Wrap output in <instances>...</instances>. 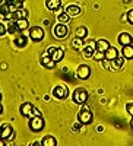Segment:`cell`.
Instances as JSON below:
<instances>
[{
	"label": "cell",
	"instance_id": "10",
	"mask_svg": "<svg viewBox=\"0 0 133 146\" xmlns=\"http://www.w3.org/2000/svg\"><path fill=\"white\" fill-rule=\"evenodd\" d=\"M95 51H96V42L91 41V42L82 50V54H83V57H85V58H92V56H94Z\"/></svg>",
	"mask_w": 133,
	"mask_h": 146
},
{
	"label": "cell",
	"instance_id": "12",
	"mask_svg": "<svg viewBox=\"0 0 133 146\" xmlns=\"http://www.w3.org/2000/svg\"><path fill=\"white\" fill-rule=\"evenodd\" d=\"M32 108H34V105H32L31 102H23V104L19 107V111H21V114H22L23 117L31 118V117H32Z\"/></svg>",
	"mask_w": 133,
	"mask_h": 146
},
{
	"label": "cell",
	"instance_id": "23",
	"mask_svg": "<svg viewBox=\"0 0 133 146\" xmlns=\"http://www.w3.org/2000/svg\"><path fill=\"white\" fill-rule=\"evenodd\" d=\"M16 25H18V31H25L29 28V23H28V19H16Z\"/></svg>",
	"mask_w": 133,
	"mask_h": 146
},
{
	"label": "cell",
	"instance_id": "41",
	"mask_svg": "<svg viewBox=\"0 0 133 146\" xmlns=\"http://www.w3.org/2000/svg\"><path fill=\"white\" fill-rule=\"evenodd\" d=\"M123 2H124V3H129V2H130V0H123Z\"/></svg>",
	"mask_w": 133,
	"mask_h": 146
},
{
	"label": "cell",
	"instance_id": "29",
	"mask_svg": "<svg viewBox=\"0 0 133 146\" xmlns=\"http://www.w3.org/2000/svg\"><path fill=\"white\" fill-rule=\"evenodd\" d=\"M126 19L129 21V23H132V25H133V9L129 10L127 13H126Z\"/></svg>",
	"mask_w": 133,
	"mask_h": 146
},
{
	"label": "cell",
	"instance_id": "13",
	"mask_svg": "<svg viewBox=\"0 0 133 146\" xmlns=\"http://www.w3.org/2000/svg\"><path fill=\"white\" fill-rule=\"evenodd\" d=\"M118 42H120V45L122 47H124V45H130L132 42H133V38H132V35L129 34V32H122L118 35Z\"/></svg>",
	"mask_w": 133,
	"mask_h": 146
},
{
	"label": "cell",
	"instance_id": "4",
	"mask_svg": "<svg viewBox=\"0 0 133 146\" xmlns=\"http://www.w3.org/2000/svg\"><path fill=\"white\" fill-rule=\"evenodd\" d=\"M53 35L57 36V38H66L69 35V28L66 23H57V25L53 27Z\"/></svg>",
	"mask_w": 133,
	"mask_h": 146
},
{
	"label": "cell",
	"instance_id": "44",
	"mask_svg": "<svg viewBox=\"0 0 133 146\" xmlns=\"http://www.w3.org/2000/svg\"><path fill=\"white\" fill-rule=\"evenodd\" d=\"M0 101H2V94H0Z\"/></svg>",
	"mask_w": 133,
	"mask_h": 146
},
{
	"label": "cell",
	"instance_id": "3",
	"mask_svg": "<svg viewBox=\"0 0 133 146\" xmlns=\"http://www.w3.org/2000/svg\"><path fill=\"white\" fill-rule=\"evenodd\" d=\"M88 98H89L88 92H86L85 89H82V88H78V89L73 92V102H75V104L82 105V104H85V102L88 101Z\"/></svg>",
	"mask_w": 133,
	"mask_h": 146
},
{
	"label": "cell",
	"instance_id": "25",
	"mask_svg": "<svg viewBox=\"0 0 133 146\" xmlns=\"http://www.w3.org/2000/svg\"><path fill=\"white\" fill-rule=\"evenodd\" d=\"M75 35L78 36V38L83 40V38H85V36L88 35V29H86L85 27H79V28H76V31H75Z\"/></svg>",
	"mask_w": 133,
	"mask_h": 146
},
{
	"label": "cell",
	"instance_id": "15",
	"mask_svg": "<svg viewBox=\"0 0 133 146\" xmlns=\"http://www.w3.org/2000/svg\"><path fill=\"white\" fill-rule=\"evenodd\" d=\"M104 54H105V60H108V62H111V60H114L116 57H118V51H117L116 47H110Z\"/></svg>",
	"mask_w": 133,
	"mask_h": 146
},
{
	"label": "cell",
	"instance_id": "39",
	"mask_svg": "<svg viewBox=\"0 0 133 146\" xmlns=\"http://www.w3.org/2000/svg\"><path fill=\"white\" fill-rule=\"evenodd\" d=\"M3 113V107H2V104H0V114Z\"/></svg>",
	"mask_w": 133,
	"mask_h": 146
},
{
	"label": "cell",
	"instance_id": "42",
	"mask_svg": "<svg viewBox=\"0 0 133 146\" xmlns=\"http://www.w3.org/2000/svg\"><path fill=\"white\" fill-rule=\"evenodd\" d=\"M12 2H21V0H12Z\"/></svg>",
	"mask_w": 133,
	"mask_h": 146
},
{
	"label": "cell",
	"instance_id": "28",
	"mask_svg": "<svg viewBox=\"0 0 133 146\" xmlns=\"http://www.w3.org/2000/svg\"><path fill=\"white\" fill-rule=\"evenodd\" d=\"M92 58H95V60H102V58H105V54L102 53V51H95L94 53V56H92Z\"/></svg>",
	"mask_w": 133,
	"mask_h": 146
},
{
	"label": "cell",
	"instance_id": "38",
	"mask_svg": "<svg viewBox=\"0 0 133 146\" xmlns=\"http://www.w3.org/2000/svg\"><path fill=\"white\" fill-rule=\"evenodd\" d=\"M5 145H6V142H5L2 137H0V146H5Z\"/></svg>",
	"mask_w": 133,
	"mask_h": 146
},
{
	"label": "cell",
	"instance_id": "7",
	"mask_svg": "<svg viewBox=\"0 0 133 146\" xmlns=\"http://www.w3.org/2000/svg\"><path fill=\"white\" fill-rule=\"evenodd\" d=\"M78 118H79V121L82 124H89L92 121V118H94V115H92V113L89 111L88 108H83L82 111L78 114Z\"/></svg>",
	"mask_w": 133,
	"mask_h": 146
},
{
	"label": "cell",
	"instance_id": "26",
	"mask_svg": "<svg viewBox=\"0 0 133 146\" xmlns=\"http://www.w3.org/2000/svg\"><path fill=\"white\" fill-rule=\"evenodd\" d=\"M82 41L80 38H78V36H75V40H72V47L75 48V50H79V48L82 47Z\"/></svg>",
	"mask_w": 133,
	"mask_h": 146
},
{
	"label": "cell",
	"instance_id": "18",
	"mask_svg": "<svg viewBox=\"0 0 133 146\" xmlns=\"http://www.w3.org/2000/svg\"><path fill=\"white\" fill-rule=\"evenodd\" d=\"M27 16H28V10L23 9V7H21V9H18L16 12H13L12 19H25Z\"/></svg>",
	"mask_w": 133,
	"mask_h": 146
},
{
	"label": "cell",
	"instance_id": "33",
	"mask_svg": "<svg viewBox=\"0 0 133 146\" xmlns=\"http://www.w3.org/2000/svg\"><path fill=\"white\" fill-rule=\"evenodd\" d=\"M32 115H41V113H40L38 110H37V108L34 107V108H32Z\"/></svg>",
	"mask_w": 133,
	"mask_h": 146
},
{
	"label": "cell",
	"instance_id": "8",
	"mask_svg": "<svg viewBox=\"0 0 133 146\" xmlns=\"http://www.w3.org/2000/svg\"><path fill=\"white\" fill-rule=\"evenodd\" d=\"M41 64H43L45 69H50V70L56 67V62L50 57V54H48L47 51H44L43 56H41Z\"/></svg>",
	"mask_w": 133,
	"mask_h": 146
},
{
	"label": "cell",
	"instance_id": "43",
	"mask_svg": "<svg viewBox=\"0 0 133 146\" xmlns=\"http://www.w3.org/2000/svg\"><path fill=\"white\" fill-rule=\"evenodd\" d=\"M0 18H3V15H2V12H0Z\"/></svg>",
	"mask_w": 133,
	"mask_h": 146
},
{
	"label": "cell",
	"instance_id": "34",
	"mask_svg": "<svg viewBox=\"0 0 133 146\" xmlns=\"http://www.w3.org/2000/svg\"><path fill=\"white\" fill-rule=\"evenodd\" d=\"M29 146H43V145H41V142H32Z\"/></svg>",
	"mask_w": 133,
	"mask_h": 146
},
{
	"label": "cell",
	"instance_id": "14",
	"mask_svg": "<svg viewBox=\"0 0 133 146\" xmlns=\"http://www.w3.org/2000/svg\"><path fill=\"white\" fill-rule=\"evenodd\" d=\"M50 57L54 60L56 63L62 62V60H63V57H65V50H63L62 47H56V48H54V51L50 54Z\"/></svg>",
	"mask_w": 133,
	"mask_h": 146
},
{
	"label": "cell",
	"instance_id": "36",
	"mask_svg": "<svg viewBox=\"0 0 133 146\" xmlns=\"http://www.w3.org/2000/svg\"><path fill=\"white\" fill-rule=\"evenodd\" d=\"M5 146H15V143L12 142V140H9V142H6V145Z\"/></svg>",
	"mask_w": 133,
	"mask_h": 146
},
{
	"label": "cell",
	"instance_id": "6",
	"mask_svg": "<svg viewBox=\"0 0 133 146\" xmlns=\"http://www.w3.org/2000/svg\"><path fill=\"white\" fill-rule=\"evenodd\" d=\"M53 96L57 100H65L69 96V88L66 86H62V85H59V86H56L53 89Z\"/></svg>",
	"mask_w": 133,
	"mask_h": 146
},
{
	"label": "cell",
	"instance_id": "1",
	"mask_svg": "<svg viewBox=\"0 0 133 146\" xmlns=\"http://www.w3.org/2000/svg\"><path fill=\"white\" fill-rule=\"evenodd\" d=\"M28 126H29V129L32 131H41L44 129V126H45V121H44V118L41 115H32L29 118Z\"/></svg>",
	"mask_w": 133,
	"mask_h": 146
},
{
	"label": "cell",
	"instance_id": "24",
	"mask_svg": "<svg viewBox=\"0 0 133 146\" xmlns=\"http://www.w3.org/2000/svg\"><path fill=\"white\" fill-rule=\"evenodd\" d=\"M15 45L19 47V48H23V47L27 45V36H25V35L16 36V38H15Z\"/></svg>",
	"mask_w": 133,
	"mask_h": 146
},
{
	"label": "cell",
	"instance_id": "40",
	"mask_svg": "<svg viewBox=\"0 0 133 146\" xmlns=\"http://www.w3.org/2000/svg\"><path fill=\"white\" fill-rule=\"evenodd\" d=\"M130 126H132V129H133V117H132V121H130Z\"/></svg>",
	"mask_w": 133,
	"mask_h": 146
},
{
	"label": "cell",
	"instance_id": "37",
	"mask_svg": "<svg viewBox=\"0 0 133 146\" xmlns=\"http://www.w3.org/2000/svg\"><path fill=\"white\" fill-rule=\"evenodd\" d=\"M0 69H3V70L7 69V64H6V63H2V64H0Z\"/></svg>",
	"mask_w": 133,
	"mask_h": 146
},
{
	"label": "cell",
	"instance_id": "21",
	"mask_svg": "<svg viewBox=\"0 0 133 146\" xmlns=\"http://www.w3.org/2000/svg\"><path fill=\"white\" fill-rule=\"evenodd\" d=\"M41 145L43 146H57V140L53 136H44L41 140Z\"/></svg>",
	"mask_w": 133,
	"mask_h": 146
},
{
	"label": "cell",
	"instance_id": "32",
	"mask_svg": "<svg viewBox=\"0 0 133 146\" xmlns=\"http://www.w3.org/2000/svg\"><path fill=\"white\" fill-rule=\"evenodd\" d=\"M63 12H65V9H62V6H60L59 9H56V10H54V13H56V15L59 16V15H62V13H63Z\"/></svg>",
	"mask_w": 133,
	"mask_h": 146
},
{
	"label": "cell",
	"instance_id": "35",
	"mask_svg": "<svg viewBox=\"0 0 133 146\" xmlns=\"http://www.w3.org/2000/svg\"><path fill=\"white\" fill-rule=\"evenodd\" d=\"M54 48H56V47H50V48H48V50H47V53H48V54H51V53L54 51Z\"/></svg>",
	"mask_w": 133,
	"mask_h": 146
},
{
	"label": "cell",
	"instance_id": "11",
	"mask_svg": "<svg viewBox=\"0 0 133 146\" xmlns=\"http://www.w3.org/2000/svg\"><path fill=\"white\" fill-rule=\"evenodd\" d=\"M65 12L70 18H76V16H79L82 13V9L78 5H70V6H66L65 7Z\"/></svg>",
	"mask_w": 133,
	"mask_h": 146
},
{
	"label": "cell",
	"instance_id": "31",
	"mask_svg": "<svg viewBox=\"0 0 133 146\" xmlns=\"http://www.w3.org/2000/svg\"><path fill=\"white\" fill-rule=\"evenodd\" d=\"M126 110H127V113L133 117V102H129V104H126Z\"/></svg>",
	"mask_w": 133,
	"mask_h": 146
},
{
	"label": "cell",
	"instance_id": "30",
	"mask_svg": "<svg viewBox=\"0 0 133 146\" xmlns=\"http://www.w3.org/2000/svg\"><path fill=\"white\" fill-rule=\"evenodd\" d=\"M6 32H7V28H6V25H5V23H2V22H0V36L6 35Z\"/></svg>",
	"mask_w": 133,
	"mask_h": 146
},
{
	"label": "cell",
	"instance_id": "5",
	"mask_svg": "<svg viewBox=\"0 0 133 146\" xmlns=\"http://www.w3.org/2000/svg\"><path fill=\"white\" fill-rule=\"evenodd\" d=\"M29 36H31V40L35 41V42H40L44 36H45V32L41 27H32L31 31H29Z\"/></svg>",
	"mask_w": 133,
	"mask_h": 146
},
{
	"label": "cell",
	"instance_id": "17",
	"mask_svg": "<svg viewBox=\"0 0 133 146\" xmlns=\"http://www.w3.org/2000/svg\"><path fill=\"white\" fill-rule=\"evenodd\" d=\"M122 56L124 57V60H130L133 58V45H124L123 50H122Z\"/></svg>",
	"mask_w": 133,
	"mask_h": 146
},
{
	"label": "cell",
	"instance_id": "22",
	"mask_svg": "<svg viewBox=\"0 0 133 146\" xmlns=\"http://www.w3.org/2000/svg\"><path fill=\"white\" fill-rule=\"evenodd\" d=\"M6 28L9 34H15L18 32V25H16V19H9V22L6 23Z\"/></svg>",
	"mask_w": 133,
	"mask_h": 146
},
{
	"label": "cell",
	"instance_id": "27",
	"mask_svg": "<svg viewBox=\"0 0 133 146\" xmlns=\"http://www.w3.org/2000/svg\"><path fill=\"white\" fill-rule=\"evenodd\" d=\"M57 18H59V22H60V23H67V22L70 21V16L66 13V12H63V13L59 15Z\"/></svg>",
	"mask_w": 133,
	"mask_h": 146
},
{
	"label": "cell",
	"instance_id": "20",
	"mask_svg": "<svg viewBox=\"0 0 133 146\" xmlns=\"http://www.w3.org/2000/svg\"><path fill=\"white\" fill-rule=\"evenodd\" d=\"M123 64H124V57H116L114 60H111V69H114V70L122 69Z\"/></svg>",
	"mask_w": 133,
	"mask_h": 146
},
{
	"label": "cell",
	"instance_id": "19",
	"mask_svg": "<svg viewBox=\"0 0 133 146\" xmlns=\"http://www.w3.org/2000/svg\"><path fill=\"white\" fill-rule=\"evenodd\" d=\"M45 6H47L48 10L54 12L56 9H59L62 6V3H60V0H45Z\"/></svg>",
	"mask_w": 133,
	"mask_h": 146
},
{
	"label": "cell",
	"instance_id": "2",
	"mask_svg": "<svg viewBox=\"0 0 133 146\" xmlns=\"http://www.w3.org/2000/svg\"><path fill=\"white\" fill-rule=\"evenodd\" d=\"M0 137H2L5 142H9L15 137V131L13 129H12V126L9 123H5L2 124V127H0Z\"/></svg>",
	"mask_w": 133,
	"mask_h": 146
},
{
	"label": "cell",
	"instance_id": "16",
	"mask_svg": "<svg viewBox=\"0 0 133 146\" xmlns=\"http://www.w3.org/2000/svg\"><path fill=\"white\" fill-rule=\"evenodd\" d=\"M110 47H111V45H110V42H108L107 40H98V41H96V51L105 53Z\"/></svg>",
	"mask_w": 133,
	"mask_h": 146
},
{
	"label": "cell",
	"instance_id": "9",
	"mask_svg": "<svg viewBox=\"0 0 133 146\" xmlns=\"http://www.w3.org/2000/svg\"><path fill=\"white\" fill-rule=\"evenodd\" d=\"M76 76L79 78V79H88L89 76H91V69H89V66H86V64H82V66H79L78 67V70H76Z\"/></svg>",
	"mask_w": 133,
	"mask_h": 146
}]
</instances>
